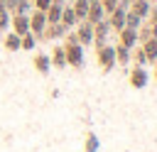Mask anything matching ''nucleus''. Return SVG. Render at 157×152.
I'll use <instances>...</instances> for the list:
<instances>
[{
  "label": "nucleus",
  "mask_w": 157,
  "mask_h": 152,
  "mask_svg": "<svg viewBox=\"0 0 157 152\" xmlns=\"http://www.w3.org/2000/svg\"><path fill=\"white\" fill-rule=\"evenodd\" d=\"M64 51H66V66L81 69L83 66V47L78 44L74 32H66V42H64Z\"/></svg>",
  "instance_id": "1"
},
{
  "label": "nucleus",
  "mask_w": 157,
  "mask_h": 152,
  "mask_svg": "<svg viewBox=\"0 0 157 152\" xmlns=\"http://www.w3.org/2000/svg\"><path fill=\"white\" fill-rule=\"evenodd\" d=\"M96 59H98V64L103 66V71H110V69L115 66V47H110V44L96 47Z\"/></svg>",
  "instance_id": "2"
},
{
  "label": "nucleus",
  "mask_w": 157,
  "mask_h": 152,
  "mask_svg": "<svg viewBox=\"0 0 157 152\" xmlns=\"http://www.w3.org/2000/svg\"><path fill=\"white\" fill-rule=\"evenodd\" d=\"M44 29H47V15H44L42 10H32V12H29V32L37 37V42L42 39Z\"/></svg>",
  "instance_id": "3"
},
{
  "label": "nucleus",
  "mask_w": 157,
  "mask_h": 152,
  "mask_svg": "<svg viewBox=\"0 0 157 152\" xmlns=\"http://www.w3.org/2000/svg\"><path fill=\"white\" fill-rule=\"evenodd\" d=\"M74 34H76V39H78V44L81 47H88V44H93V25L91 22H78L76 25V29H74Z\"/></svg>",
  "instance_id": "4"
},
{
  "label": "nucleus",
  "mask_w": 157,
  "mask_h": 152,
  "mask_svg": "<svg viewBox=\"0 0 157 152\" xmlns=\"http://www.w3.org/2000/svg\"><path fill=\"white\" fill-rule=\"evenodd\" d=\"M10 29L15 32V34H27L29 32V15H12L10 17Z\"/></svg>",
  "instance_id": "5"
},
{
  "label": "nucleus",
  "mask_w": 157,
  "mask_h": 152,
  "mask_svg": "<svg viewBox=\"0 0 157 152\" xmlns=\"http://www.w3.org/2000/svg\"><path fill=\"white\" fill-rule=\"evenodd\" d=\"M147 69L145 66H132L130 69V86L132 88H145L147 86Z\"/></svg>",
  "instance_id": "6"
},
{
  "label": "nucleus",
  "mask_w": 157,
  "mask_h": 152,
  "mask_svg": "<svg viewBox=\"0 0 157 152\" xmlns=\"http://www.w3.org/2000/svg\"><path fill=\"white\" fill-rule=\"evenodd\" d=\"M108 32H110V25H108V20H101V22H96V25H93V44H96V47L105 44V39H108Z\"/></svg>",
  "instance_id": "7"
},
{
  "label": "nucleus",
  "mask_w": 157,
  "mask_h": 152,
  "mask_svg": "<svg viewBox=\"0 0 157 152\" xmlns=\"http://www.w3.org/2000/svg\"><path fill=\"white\" fill-rule=\"evenodd\" d=\"M125 12L128 10H123V7H115L110 15H105V20H108V25H110V29H115V32H120L123 27H125Z\"/></svg>",
  "instance_id": "8"
},
{
  "label": "nucleus",
  "mask_w": 157,
  "mask_h": 152,
  "mask_svg": "<svg viewBox=\"0 0 157 152\" xmlns=\"http://www.w3.org/2000/svg\"><path fill=\"white\" fill-rule=\"evenodd\" d=\"M118 39H120L123 47L135 49V44H137V29H132V27H123V29L118 32Z\"/></svg>",
  "instance_id": "9"
},
{
  "label": "nucleus",
  "mask_w": 157,
  "mask_h": 152,
  "mask_svg": "<svg viewBox=\"0 0 157 152\" xmlns=\"http://www.w3.org/2000/svg\"><path fill=\"white\" fill-rule=\"evenodd\" d=\"M66 27L61 25V22H56V25H47V29H44V34H42V39H61V37H66Z\"/></svg>",
  "instance_id": "10"
},
{
  "label": "nucleus",
  "mask_w": 157,
  "mask_h": 152,
  "mask_svg": "<svg viewBox=\"0 0 157 152\" xmlns=\"http://www.w3.org/2000/svg\"><path fill=\"white\" fill-rule=\"evenodd\" d=\"M49 59H52V66H56V69H64V66H66V51H64V44H56V47L52 49Z\"/></svg>",
  "instance_id": "11"
},
{
  "label": "nucleus",
  "mask_w": 157,
  "mask_h": 152,
  "mask_svg": "<svg viewBox=\"0 0 157 152\" xmlns=\"http://www.w3.org/2000/svg\"><path fill=\"white\" fill-rule=\"evenodd\" d=\"M32 66L39 71V74H49V66H52V59H49V54H34V59H32Z\"/></svg>",
  "instance_id": "12"
},
{
  "label": "nucleus",
  "mask_w": 157,
  "mask_h": 152,
  "mask_svg": "<svg viewBox=\"0 0 157 152\" xmlns=\"http://www.w3.org/2000/svg\"><path fill=\"white\" fill-rule=\"evenodd\" d=\"M150 10H152V5H150V0H132V5H130V12H135L137 17H150Z\"/></svg>",
  "instance_id": "13"
},
{
  "label": "nucleus",
  "mask_w": 157,
  "mask_h": 152,
  "mask_svg": "<svg viewBox=\"0 0 157 152\" xmlns=\"http://www.w3.org/2000/svg\"><path fill=\"white\" fill-rule=\"evenodd\" d=\"M101 20H105V10L101 7V2H93V5L88 7V15H86V22H91V25H96V22H101Z\"/></svg>",
  "instance_id": "14"
},
{
  "label": "nucleus",
  "mask_w": 157,
  "mask_h": 152,
  "mask_svg": "<svg viewBox=\"0 0 157 152\" xmlns=\"http://www.w3.org/2000/svg\"><path fill=\"white\" fill-rule=\"evenodd\" d=\"M61 25H64L66 29H71V27H76V25H78L76 12H74V7H71V5H64V10H61Z\"/></svg>",
  "instance_id": "15"
},
{
  "label": "nucleus",
  "mask_w": 157,
  "mask_h": 152,
  "mask_svg": "<svg viewBox=\"0 0 157 152\" xmlns=\"http://www.w3.org/2000/svg\"><path fill=\"white\" fill-rule=\"evenodd\" d=\"M61 10H64V5L52 2V5H49V10L44 12V15H47V25H56V22H61Z\"/></svg>",
  "instance_id": "16"
},
{
  "label": "nucleus",
  "mask_w": 157,
  "mask_h": 152,
  "mask_svg": "<svg viewBox=\"0 0 157 152\" xmlns=\"http://www.w3.org/2000/svg\"><path fill=\"white\" fill-rule=\"evenodd\" d=\"M71 7H74V12H76V20H78V22H83V20H86V15H88L91 2H88V0H74V2H71Z\"/></svg>",
  "instance_id": "17"
},
{
  "label": "nucleus",
  "mask_w": 157,
  "mask_h": 152,
  "mask_svg": "<svg viewBox=\"0 0 157 152\" xmlns=\"http://www.w3.org/2000/svg\"><path fill=\"white\" fill-rule=\"evenodd\" d=\"M142 51H145L147 61H157V39H155V37L145 39V42H142Z\"/></svg>",
  "instance_id": "18"
},
{
  "label": "nucleus",
  "mask_w": 157,
  "mask_h": 152,
  "mask_svg": "<svg viewBox=\"0 0 157 152\" xmlns=\"http://www.w3.org/2000/svg\"><path fill=\"white\" fill-rule=\"evenodd\" d=\"M20 34H15L12 29H7V34H5V42H2V47L7 49V51H17L20 49Z\"/></svg>",
  "instance_id": "19"
},
{
  "label": "nucleus",
  "mask_w": 157,
  "mask_h": 152,
  "mask_svg": "<svg viewBox=\"0 0 157 152\" xmlns=\"http://www.w3.org/2000/svg\"><path fill=\"white\" fill-rule=\"evenodd\" d=\"M128 61H130V49L123 47V44H118V47H115V64H123V66H125Z\"/></svg>",
  "instance_id": "20"
},
{
  "label": "nucleus",
  "mask_w": 157,
  "mask_h": 152,
  "mask_svg": "<svg viewBox=\"0 0 157 152\" xmlns=\"http://www.w3.org/2000/svg\"><path fill=\"white\" fill-rule=\"evenodd\" d=\"M125 27H132V29H140L142 27V17H137L135 12H125Z\"/></svg>",
  "instance_id": "21"
},
{
  "label": "nucleus",
  "mask_w": 157,
  "mask_h": 152,
  "mask_svg": "<svg viewBox=\"0 0 157 152\" xmlns=\"http://www.w3.org/2000/svg\"><path fill=\"white\" fill-rule=\"evenodd\" d=\"M37 47V37L32 34V32H27V34H22V39H20V49H34Z\"/></svg>",
  "instance_id": "22"
},
{
  "label": "nucleus",
  "mask_w": 157,
  "mask_h": 152,
  "mask_svg": "<svg viewBox=\"0 0 157 152\" xmlns=\"http://www.w3.org/2000/svg\"><path fill=\"white\" fill-rule=\"evenodd\" d=\"M98 145H101L98 142V135L96 132H88L86 135V150L83 152H98Z\"/></svg>",
  "instance_id": "23"
},
{
  "label": "nucleus",
  "mask_w": 157,
  "mask_h": 152,
  "mask_svg": "<svg viewBox=\"0 0 157 152\" xmlns=\"http://www.w3.org/2000/svg\"><path fill=\"white\" fill-rule=\"evenodd\" d=\"M32 10H34V7H32V0H20L12 15H29Z\"/></svg>",
  "instance_id": "24"
},
{
  "label": "nucleus",
  "mask_w": 157,
  "mask_h": 152,
  "mask_svg": "<svg viewBox=\"0 0 157 152\" xmlns=\"http://www.w3.org/2000/svg\"><path fill=\"white\" fill-rule=\"evenodd\" d=\"M52 2H54V0H32V7H34V10H42V12H47Z\"/></svg>",
  "instance_id": "25"
},
{
  "label": "nucleus",
  "mask_w": 157,
  "mask_h": 152,
  "mask_svg": "<svg viewBox=\"0 0 157 152\" xmlns=\"http://www.w3.org/2000/svg\"><path fill=\"white\" fill-rule=\"evenodd\" d=\"M101 7L105 10V15H110V12L118 7V0H101Z\"/></svg>",
  "instance_id": "26"
},
{
  "label": "nucleus",
  "mask_w": 157,
  "mask_h": 152,
  "mask_svg": "<svg viewBox=\"0 0 157 152\" xmlns=\"http://www.w3.org/2000/svg\"><path fill=\"white\" fill-rule=\"evenodd\" d=\"M132 56H135V61H137V66H142V64L147 61V56H145V51H142V47H137V51H135Z\"/></svg>",
  "instance_id": "27"
},
{
  "label": "nucleus",
  "mask_w": 157,
  "mask_h": 152,
  "mask_svg": "<svg viewBox=\"0 0 157 152\" xmlns=\"http://www.w3.org/2000/svg\"><path fill=\"white\" fill-rule=\"evenodd\" d=\"M17 2H20V0H7V2H5V7H7V12H10V15L15 12V7H17Z\"/></svg>",
  "instance_id": "28"
},
{
  "label": "nucleus",
  "mask_w": 157,
  "mask_h": 152,
  "mask_svg": "<svg viewBox=\"0 0 157 152\" xmlns=\"http://www.w3.org/2000/svg\"><path fill=\"white\" fill-rule=\"evenodd\" d=\"M150 25H157V7L150 10Z\"/></svg>",
  "instance_id": "29"
},
{
  "label": "nucleus",
  "mask_w": 157,
  "mask_h": 152,
  "mask_svg": "<svg viewBox=\"0 0 157 152\" xmlns=\"http://www.w3.org/2000/svg\"><path fill=\"white\" fill-rule=\"evenodd\" d=\"M150 32H152V37L157 39V25H150Z\"/></svg>",
  "instance_id": "30"
},
{
  "label": "nucleus",
  "mask_w": 157,
  "mask_h": 152,
  "mask_svg": "<svg viewBox=\"0 0 157 152\" xmlns=\"http://www.w3.org/2000/svg\"><path fill=\"white\" fill-rule=\"evenodd\" d=\"M5 2H7V0H0V5H5Z\"/></svg>",
  "instance_id": "31"
},
{
  "label": "nucleus",
  "mask_w": 157,
  "mask_h": 152,
  "mask_svg": "<svg viewBox=\"0 0 157 152\" xmlns=\"http://www.w3.org/2000/svg\"><path fill=\"white\" fill-rule=\"evenodd\" d=\"M155 76H157V71H155Z\"/></svg>",
  "instance_id": "32"
}]
</instances>
